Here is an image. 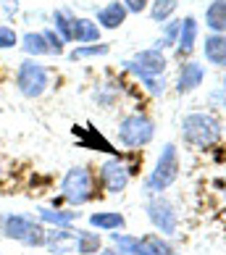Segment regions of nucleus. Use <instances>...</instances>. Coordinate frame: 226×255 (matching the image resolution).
<instances>
[{"mask_svg": "<svg viewBox=\"0 0 226 255\" xmlns=\"http://www.w3.org/2000/svg\"><path fill=\"white\" fill-rule=\"evenodd\" d=\"M203 77H205V71H203L200 63H184L182 66V74H179V92L195 90L197 84L203 82Z\"/></svg>", "mask_w": 226, "mask_h": 255, "instance_id": "14", "label": "nucleus"}, {"mask_svg": "<svg viewBox=\"0 0 226 255\" xmlns=\"http://www.w3.org/2000/svg\"><path fill=\"white\" fill-rule=\"evenodd\" d=\"M16 87L24 98H40L48 87V71L34 61H24L16 74Z\"/></svg>", "mask_w": 226, "mask_h": 255, "instance_id": "5", "label": "nucleus"}, {"mask_svg": "<svg viewBox=\"0 0 226 255\" xmlns=\"http://www.w3.org/2000/svg\"><path fill=\"white\" fill-rule=\"evenodd\" d=\"M37 216L48 224L55 226H69L74 219H77V211H53V208H37Z\"/></svg>", "mask_w": 226, "mask_h": 255, "instance_id": "19", "label": "nucleus"}, {"mask_svg": "<svg viewBox=\"0 0 226 255\" xmlns=\"http://www.w3.org/2000/svg\"><path fill=\"white\" fill-rule=\"evenodd\" d=\"M98 21H100V26H106V29H116V26H121L126 21V5H121V3L106 5L98 13Z\"/></svg>", "mask_w": 226, "mask_h": 255, "instance_id": "13", "label": "nucleus"}, {"mask_svg": "<svg viewBox=\"0 0 226 255\" xmlns=\"http://www.w3.org/2000/svg\"><path fill=\"white\" fill-rule=\"evenodd\" d=\"M42 34H45V40H48V48H50V53L61 55V53H63V42H61V34H55L53 29L42 32Z\"/></svg>", "mask_w": 226, "mask_h": 255, "instance_id": "27", "label": "nucleus"}, {"mask_svg": "<svg viewBox=\"0 0 226 255\" xmlns=\"http://www.w3.org/2000/svg\"><path fill=\"white\" fill-rule=\"evenodd\" d=\"M90 224L98 226V229L111 232V229H121L126 221H124V216H121V213H92L90 216Z\"/></svg>", "mask_w": 226, "mask_h": 255, "instance_id": "21", "label": "nucleus"}, {"mask_svg": "<svg viewBox=\"0 0 226 255\" xmlns=\"http://www.w3.org/2000/svg\"><path fill=\"white\" fill-rule=\"evenodd\" d=\"M145 245L150 248V253H153V255H176L166 242H161V237H145Z\"/></svg>", "mask_w": 226, "mask_h": 255, "instance_id": "25", "label": "nucleus"}, {"mask_svg": "<svg viewBox=\"0 0 226 255\" xmlns=\"http://www.w3.org/2000/svg\"><path fill=\"white\" fill-rule=\"evenodd\" d=\"M147 213H150V219H153V224L161 232H166V234H174L176 232V213L171 211V205H168V203L153 200V203L147 205Z\"/></svg>", "mask_w": 226, "mask_h": 255, "instance_id": "10", "label": "nucleus"}, {"mask_svg": "<svg viewBox=\"0 0 226 255\" xmlns=\"http://www.w3.org/2000/svg\"><path fill=\"white\" fill-rule=\"evenodd\" d=\"M3 234L8 240L24 242L26 248H40L45 245V226L40 221H34L26 213H8L3 216Z\"/></svg>", "mask_w": 226, "mask_h": 255, "instance_id": "1", "label": "nucleus"}, {"mask_svg": "<svg viewBox=\"0 0 226 255\" xmlns=\"http://www.w3.org/2000/svg\"><path fill=\"white\" fill-rule=\"evenodd\" d=\"M45 245L53 253H71L77 250V232H69V226H58L45 234Z\"/></svg>", "mask_w": 226, "mask_h": 255, "instance_id": "11", "label": "nucleus"}, {"mask_svg": "<svg viewBox=\"0 0 226 255\" xmlns=\"http://www.w3.org/2000/svg\"><path fill=\"white\" fill-rule=\"evenodd\" d=\"M113 242L118 245L121 253H129V255H153V253H150V248L145 245V240L126 237V234H113Z\"/></svg>", "mask_w": 226, "mask_h": 255, "instance_id": "18", "label": "nucleus"}, {"mask_svg": "<svg viewBox=\"0 0 226 255\" xmlns=\"http://www.w3.org/2000/svg\"><path fill=\"white\" fill-rule=\"evenodd\" d=\"M103 53H108V45H90V48H77V50H71V61L87 58V55H103Z\"/></svg>", "mask_w": 226, "mask_h": 255, "instance_id": "24", "label": "nucleus"}, {"mask_svg": "<svg viewBox=\"0 0 226 255\" xmlns=\"http://www.w3.org/2000/svg\"><path fill=\"white\" fill-rule=\"evenodd\" d=\"M16 42H18V37H16V32L11 29V26H0V50L13 48Z\"/></svg>", "mask_w": 226, "mask_h": 255, "instance_id": "26", "label": "nucleus"}, {"mask_svg": "<svg viewBox=\"0 0 226 255\" xmlns=\"http://www.w3.org/2000/svg\"><path fill=\"white\" fill-rule=\"evenodd\" d=\"M126 69L139 74V77H155V74H161L166 69V61L158 50H145V53H139L134 61H129Z\"/></svg>", "mask_w": 226, "mask_h": 255, "instance_id": "9", "label": "nucleus"}, {"mask_svg": "<svg viewBox=\"0 0 226 255\" xmlns=\"http://www.w3.org/2000/svg\"><path fill=\"white\" fill-rule=\"evenodd\" d=\"M100 179H103V184H106V190L121 192L126 187V182H129V168L121 163L118 158H113V160H108V163L100 166Z\"/></svg>", "mask_w": 226, "mask_h": 255, "instance_id": "8", "label": "nucleus"}, {"mask_svg": "<svg viewBox=\"0 0 226 255\" xmlns=\"http://www.w3.org/2000/svg\"><path fill=\"white\" fill-rule=\"evenodd\" d=\"M224 84H226V82H224Z\"/></svg>", "mask_w": 226, "mask_h": 255, "instance_id": "30", "label": "nucleus"}, {"mask_svg": "<svg viewBox=\"0 0 226 255\" xmlns=\"http://www.w3.org/2000/svg\"><path fill=\"white\" fill-rule=\"evenodd\" d=\"M55 26L61 32V40L69 42H95L100 37V26L87 18H74L66 11H55Z\"/></svg>", "mask_w": 226, "mask_h": 255, "instance_id": "3", "label": "nucleus"}, {"mask_svg": "<svg viewBox=\"0 0 226 255\" xmlns=\"http://www.w3.org/2000/svg\"><path fill=\"white\" fill-rule=\"evenodd\" d=\"M21 48H24V53H29V55H45V53H50L45 34H37V32H26L24 34Z\"/></svg>", "mask_w": 226, "mask_h": 255, "instance_id": "20", "label": "nucleus"}, {"mask_svg": "<svg viewBox=\"0 0 226 255\" xmlns=\"http://www.w3.org/2000/svg\"><path fill=\"white\" fill-rule=\"evenodd\" d=\"M118 139L126 147H142L153 139V124H150L145 116H139V113L126 116L118 127Z\"/></svg>", "mask_w": 226, "mask_h": 255, "instance_id": "7", "label": "nucleus"}, {"mask_svg": "<svg viewBox=\"0 0 226 255\" xmlns=\"http://www.w3.org/2000/svg\"><path fill=\"white\" fill-rule=\"evenodd\" d=\"M100 255H126V253H113V250H103Z\"/></svg>", "mask_w": 226, "mask_h": 255, "instance_id": "29", "label": "nucleus"}, {"mask_svg": "<svg viewBox=\"0 0 226 255\" xmlns=\"http://www.w3.org/2000/svg\"><path fill=\"white\" fill-rule=\"evenodd\" d=\"M182 127H184V139L197 147L213 145L221 137V124L213 116H208V113H190Z\"/></svg>", "mask_w": 226, "mask_h": 255, "instance_id": "2", "label": "nucleus"}, {"mask_svg": "<svg viewBox=\"0 0 226 255\" xmlns=\"http://www.w3.org/2000/svg\"><path fill=\"white\" fill-rule=\"evenodd\" d=\"M100 250V237L95 232H77V253L92 255Z\"/></svg>", "mask_w": 226, "mask_h": 255, "instance_id": "22", "label": "nucleus"}, {"mask_svg": "<svg viewBox=\"0 0 226 255\" xmlns=\"http://www.w3.org/2000/svg\"><path fill=\"white\" fill-rule=\"evenodd\" d=\"M74 137L79 139L82 147H92V150H106V153H116V147H113L111 142L103 134H98L92 127H84V129H77L74 127Z\"/></svg>", "mask_w": 226, "mask_h": 255, "instance_id": "12", "label": "nucleus"}, {"mask_svg": "<svg viewBox=\"0 0 226 255\" xmlns=\"http://www.w3.org/2000/svg\"><path fill=\"white\" fill-rule=\"evenodd\" d=\"M174 11H176V0H155L150 16H153V21H166Z\"/></svg>", "mask_w": 226, "mask_h": 255, "instance_id": "23", "label": "nucleus"}, {"mask_svg": "<svg viewBox=\"0 0 226 255\" xmlns=\"http://www.w3.org/2000/svg\"><path fill=\"white\" fill-rule=\"evenodd\" d=\"M124 5H126V11H134V13H139V11H145L147 0H124Z\"/></svg>", "mask_w": 226, "mask_h": 255, "instance_id": "28", "label": "nucleus"}, {"mask_svg": "<svg viewBox=\"0 0 226 255\" xmlns=\"http://www.w3.org/2000/svg\"><path fill=\"white\" fill-rule=\"evenodd\" d=\"M205 58L216 66H226V37L211 34L208 40H205Z\"/></svg>", "mask_w": 226, "mask_h": 255, "instance_id": "15", "label": "nucleus"}, {"mask_svg": "<svg viewBox=\"0 0 226 255\" xmlns=\"http://www.w3.org/2000/svg\"><path fill=\"white\" fill-rule=\"evenodd\" d=\"M205 24H208L213 32L226 29V0H213L208 13H205Z\"/></svg>", "mask_w": 226, "mask_h": 255, "instance_id": "17", "label": "nucleus"}, {"mask_svg": "<svg viewBox=\"0 0 226 255\" xmlns=\"http://www.w3.org/2000/svg\"><path fill=\"white\" fill-rule=\"evenodd\" d=\"M195 37H197V21H195L192 16H187L184 24H182V37H179L176 53H179V55H190L192 48H195Z\"/></svg>", "mask_w": 226, "mask_h": 255, "instance_id": "16", "label": "nucleus"}, {"mask_svg": "<svg viewBox=\"0 0 226 255\" xmlns=\"http://www.w3.org/2000/svg\"><path fill=\"white\" fill-rule=\"evenodd\" d=\"M179 176V158H176V147L166 145L161 158H158V166L153 168V174L147 176V190L150 192H161L168 184H174Z\"/></svg>", "mask_w": 226, "mask_h": 255, "instance_id": "4", "label": "nucleus"}, {"mask_svg": "<svg viewBox=\"0 0 226 255\" xmlns=\"http://www.w3.org/2000/svg\"><path fill=\"white\" fill-rule=\"evenodd\" d=\"M61 190H63L66 200L74 203V205L87 203L90 197H92V179H90V171H87L84 166H74L71 171L63 176Z\"/></svg>", "mask_w": 226, "mask_h": 255, "instance_id": "6", "label": "nucleus"}]
</instances>
